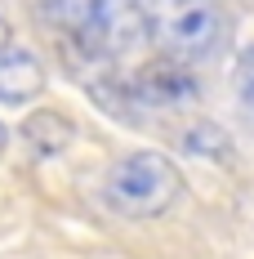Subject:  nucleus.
<instances>
[{
	"instance_id": "1",
	"label": "nucleus",
	"mask_w": 254,
	"mask_h": 259,
	"mask_svg": "<svg viewBox=\"0 0 254 259\" xmlns=\"http://www.w3.org/2000/svg\"><path fill=\"white\" fill-rule=\"evenodd\" d=\"M54 23L89 58H125L147 36L143 0H54Z\"/></svg>"
},
{
	"instance_id": "2",
	"label": "nucleus",
	"mask_w": 254,
	"mask_h": 259,
	"mask_svg": "<svg viewBox=\"0 0 254 259\" xmlns=\"http://www.w3.org/2000/svg\"><path fill=\"white\" fill-rule=\"evenodd\" d=\"M147 36L178 63H205L228 40V14L219 0H143Z\"/></svg>"
},
{
	"instance_id": "3",
	"label": "nucleus",
	"mask_w": 254,
	"mask_h": 259,
	"mask_svg": "<svg viewBox=\"0 0 254 259\" xmlns=\"http://www.w3.org/2000/svg\"><path fill=\"white\" fill-rule=\"evenodd\" d=\"M183 175L161 152H129L103 175V201L125 219H156L178 201Z\"/></svg>"
},
{
	"instance_id": "4",
	"label": "nucleus",
	"mask_w": 254,
	"mask_h": 259,
	"mask_svg": "<svg viewBox=\"0 0 254 259\" xmlns=\"http://www.w3.org/2000/svg\"><path fill=\"white\" fill-rule=\"evenodd\" d=\"M129 90H134V103L161 107V112H178V107H192L201 99L196 76L178 58H152V63H143L138 76L129 80Z\"/></svg>"
},
{
	"instance_id": "5",
	"label": "nucleus",
	"mask_w": 254,
	"mask_h": 259,
	"mask_svg": "<svg viewBox=\"0 0 254 259\" xmlns=\"http://www.w3.org/2000/svg\"><path fill=\"white\" fill-rule=\"evenodd\" d=\"M45 90V67L40 58L23 45H0V103L18 107V103H31L36 94Z\"/></svg>"
},
{
	"instance_id": "6",
	"label": "nucleus",
	"mask_w": 254,
	"mask_h": 259,
	"mask_svg": "<svg viewBox=\"0 0 254 259\" xmlns=\"http://www.w3.org/2000/svg\"><path fill=\"white\" fill-rule=\"evenodd\" d=\"M23 134H27V143H31L40 156H54V152L67 148V139H72V121L58 116V112H36V116H27Z\"/></svg>"
},
{
	"instance_id": "7",
	"label": "nucleus",
	"mask_w": 254,
	"mask_h": 259,
	"mask_svg": "<svg viewBox=\"0 0 254 259\" xmlns=\"http://www.w3.org/2000/svg\"><path fill=\"white\" fill-rule=\"evenodd\" d=\"M183 148L196 152V156H214V161H223V156L232 152V148H228V134H223L219 125H210V121H196V125L183 130Z\"/></svg>"
},
{
	"instance_id": "8",
	"label": "nucleus",
	"mask_w": 254,
	"mask_h": 259,
	"mask_svg": "<svg viewBox=\"0 0 254 259\" xmlns=\"http://www.w3.org/2000/svg\"><path fill=\"white\" fill-rule=\"evenodd\" d=\"M236 94L254 112V45H245V54L236 58Z\"/></svg>"
},
{
	"instance_id": "9",
	"label": "nucleus",
	"mask_w": 254,
	"mask_h": 259,
	"mask_svg": "<svg viewBox=\"0 0 254 259\" xmlns=\"http://www.w3.org/2000/svg\"><path fill=\"white\" fill-rule=\"evenodd\" d=\"M0 45H9V23L0 18Z\"/></svg>"
},
{
	"instance_id": "10",
	"label": "nucleus",
	"mask_w": 254,
	"mask_h": 259,
	"mask_svg": "<svg viewBox=\"0 0 254 259\" xmlns=\"http://www.w3.org/2000/svg\"><path fill=\"white\" fill-rule=\"evenodd\" d=\"M0 152H5V125H0Z\"/></svg>"
}]
</instances>
